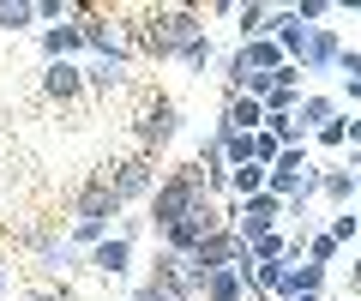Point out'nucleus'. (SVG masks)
<instances>
[{
    "mask_svg": "<svg viewBox=\"0 0 361 301\" xmlns=\"http://www.w3.org/2000/svg\"><path fill=\"white\" fill-rule=\"evenodd\" d=\"M211 61H217V49H211V37H199V42H193V49L180 54V66H187V73H205V66H211Z\"/></svg>",
    "mask_w": 361,
    "mask_h": 301,
    "instance_id": "24",
    "label": "nucleus"
},
{
    "mask_svg": "<svg viewBox=\"0 0 361 301\" xmlns=\"http://www.w3.org/2000/svg\"><path fill=\"white\" fill-rule=\"evenodd\" d=\"M199 301H247V283H241V271H211V277H199Z\"/></svg>",
    "mask_w": 361,
    "mask_h": 301,
    "instance_id": "15",
    "label": "nucleus"
},
{
    "mask_svg": "<svg viewBox=\"0 0 361 301\" xmlns=\"http://www.w3.org/2000/svg\"><path fill=\"white\" fill-rule=\"evenodd\" d=\"M337 73H343V85H361V49H343V61H337Z\"/></svg>",
    "mask_w": 361,
    "mask_h": 301,
    "instance_id": "26",
    "label": "nucleus"
},
{
    "mask_svg": "<svg viewBox=\"0 0 361 301\" xmlns=\"http://www.w3.org/2000/svg\"><path fill=\"white\" fill-rule=\"evenodd\" d=\"M127 265H133V241L121 235V229L103 241V247H90V271H97V277H121Z\"/></svg>",
    "mask_w": 361,
    "mask_h": 301,
    "instance_id": "11",
    "label": "nucleus"
},
{
    "mask_svg": "<svg viewBox=\"0 0 361 301\" xmlns=\"http://www.w3.org/2000/svg\"><path fill=\"white\" fill-rule=\"evenodd\" d=\"M0 301H6V265H0Z\"/></svg>",
    "mask_w": 361,
    "mask_h": 301,
    "instance_id": "32",
    "label": "nucleus"
},
{
    "mask_svg": "<svg viewBox=\"0 0 361 301\" xmlns=\"http://www.w3.org/2000/svg\"><path fill=\"white\" fill-rule=\"evenodd\" d=\"M121 25L133 37V54H145V61H180L199 37H211L205 6H169V0H157V6H121Z\"/></svg>",
    "mask_w": 361,
    "mask_h": 301,
    "instance_id": "1",
    "label": "nucleus"
},
{
    "mask_svg": "<svg viewBox=\"0 0 361 301\" xmlns=\"http://www.w3.org/2000/svg\"><path fill=\"white\" fill-rule=\"evenodd\" d=\"M325 265H313V259H295V295H325Z\"/></svg>",
    "mask_w": 361,
    "mask_h": 301,
    "instance_id": "18",
    "label": "nucleus"
},
{
    "mask_svg": "<svg viewBox=\"0 0 361 301\" xmlns=\"http://www.w3.org/2000/svg\"><path fill=\"white\" fill-rule=\"evenodd\" d=\"M127 301H163V295H157L151 283H133V295H127Z\"/></svg>",
    "mask_w": 361,
    "mask_h": 301,
    "instance_id": "30",
    "label": "nucleus"
},
{
    "mask_svg": "<svg viewBox=\"0 0 361 301\" xmlns=\"http://www.w3.org/2000/svg\"><path fill=\"white\" fill-rule=\"evenodd\" d=\"M193 301H199V295H193Z\"/></svg>",
    "mask_w": 361,
    "mask_h": 301,
    "instance_id": "35",
    "label": "nucleus"
},
{
    "mask_svg": "<svg viewBox=\"0 0 361 301\" xmlns=\"http://www.w3.org/2000/svg\"><path fill=\"white\" fill-rule=\"evenodd\" d=\"M343 295H361V247H355V259H349V271H343Z\"/></svg>",
    "mask_w": 361,
    "mask_h": 301,
    "instance_id": "27",
    "label": "nucleus"
},
{
    "mask_svg": "<svg viewBox=\"0 0 361 301\" xmlns=\"http://www.w3.org/2000/svg\"><path fill=\"white\" fill-rule=\"evenodd\" d=\"M337 115H343V103H337V97H325V91H307V97H301V109H295V121H301V133H307V139L325 127V121H337Z\"/></svg>",
    "mask_w": 361,
    "mask_h": 301,
    "instance_id": "13",
    "label": "nucleus"
},
{
    "mask_svg": "<svg viewBox=\"0 0 361 301\" xmlns=\"http://www.w3.org/2000/svg\"><path fill=\"white\" fill-rule=\"evenodd\" d=\"M145 229H151V223H145V217H121V235H127V241H139Z\"/></svg>",
    "mask_w": 361,
    "mask_h": 301,
    "instance_id": "29",
    "label": "nucleus"
},
{
    "mask_svg": "<svg viewBox=\"0 0 361 301\" xmlns=\"http://www.w3.org/2000/svg\"><path fill=\"white\" fill-rule=\"evenodd\" d=\"M235 13H241L235 0H211V6H205V18H235Z\"/></svg>",
    "mask_w": 361,
    "mask_h": 301,
    "instance_id": "28",
    "label": "nucleus"
},
{
    "mask_svg": "<svg viewBox=\"0 0 361 301\" xmlns=\"http://www.w3.org/2000/svg\"><path fill=\"white\" fill-rule=\"evenodd\" d=\"M199 205H211V181H205V163H175V169L163 175V187L151 193V205H145V223H151V235H163V229H175L180 217H193Z\"/></svg>",
    "mask_w": 361,
    "mask_h": 301,
    "instance_id": "2",
    "label": "nucleus"
},
{
    "mask_svg": "<svg viewBox=\"0 0 361 301\" xmlns=\"http://www.w3.org/2000/svg\"><path fill=\"white\" fill-rule=\"evenodd\" d=\"M355 193H361V175L343 169V163H331V169L319 175V199H325L331 211H349V205H355Z\"/></svg>",
    "mask_w": 361,
    "mask_h": 301,
    "instance_id": "10",
    "label": "nucleus"
},
{
    "mask_svg": "<svg viewBox=\"0 0 361 301\" xmlns=\"http://www.w3.org/2000/svg\"><path fill=\"white\" fill-rule=\"evenodd\" d=\"M121 211H127V205H121L115 181H109V163H97V169H90V181L73 193V223H115ZM115 229H121V223H115Z\"/></svg>",
    "mask_w": 361,
    "mask_h": 301,
    "instance_id": "5",
    "label": "nucleus"
},
{
    "mask_svg": "<svg viewBox=\"0 0 361 301\" xmlns=\"http://www.w3.org/2000/svg\"><path fill=\"white\" fill-rule=\"evenodd\" d=\"M295 301H319V295H295Z\"/></svg>",
    "mask_w": 361,
    "mask_h": 301,
    "instance_id": "33",
    "label": "nucleus"
},
{
    "mask_svg": "<svg viewBox=\"0 0 361 301\" xmlns=\"http://www.w3.org/2000/svg\"><path fill=\"white\" fill-rule=\"evenodd\" d=\"M85 97H90V85H85V66L78 61H49L42 66V103L73 109V103H85Z\"/></svg>",
    "mask_w": 361,
    "mask_h": 301,
    "instance_id": "6",
    "label": "nucleus"
},
{
    "mask_svg": "<svg viewBox=\"0 0 361 301\" xmlns=\"http://www.w3.org/2000/svg\"><path fill=\"white\" fill-rule=\"evenodd\" d=\"M180 133V103L169 91H139V109H133V151H151L163 157Z\"/></svg>",
    "mask_w": 361,
    "mask_h": 301,
    "instance_id": "3",
    "label": "nucleus"
},
{
    "mask_svg": "<svg viewBox=\"0 0 361 301\" xmlns=\"http://www.w3.org/2000/svg\"><path fill=\"white\" fill-rule=\"evenodd\" d=\"M163 175H169V169H157L151 151H127V157H109V181H115L121 205H133V199H145V205H151V193L163 187Z\"/></svg>",
    "mask_w": 361,
    "mask_h": 301,
    "instance_id": "4",
    "label": "nucleus"
},
{
    "mask_svg": "<svg viewBox=\"0 0 361 301\" xmlns=\"http://www.w3.org/2000/svg\"><path fill=\"white\" fill-rule=\"evenodd\" d=\"M355 217H361V211H355Z\"/></svg>",
    "mask_w": 361,
    "mask_h": 301,
    "instance_id": "34",
    "label": "nucleus"
},
{
    "mask_svg": "<svg viewBox=\"0 0 361 301\" xmlns=\"http://www.w3.org/2000/svg\"><path fill=\"white\" fill-rule=\"evenodd\" d=\"M355 199H361V193H355Z\"/></svg>",
    "mask_w": 361,
    "mask_h": 301,
    "instance_id": "36",
    "label": "nucleus"
},
{
    "mask_svg": "<svg viewBox=\"0 0 361 301\" xmlns=\"http://www.w3.org/2000/svg\"><path fill=\"white\" fill-rule=\"evenodd\" d=\"M271 25H277V6H265V0H241V13H235V30H241V42L271 37Z\"/></svg>",
    "mask_w": 361,
    "mask_h": 301,
    "instance_id": "14",
    "label": "nucleus"
},
{
    "mask_svg": "<svg viewBox=\"0 0 361 301\" xmlns=\"http://www.w3.org/2000/svg\"><path fill=\"white\" fill-rule=\"evenodd\" d=\"M37 42H42V61H78V54H85V30H78V18L49 25Z\"/></svg>",
    "mask_w": 361,
    "mask_h": 301,
    "instance_id": "9",
    "label": "nucleus"
},
{
    "mask_svg": "<svg viewBox=\"0 0 361 301\" xmlns=\"http://www.w3.org/2000/svg\"><path fill=\"white\" fill-rule=\"evenodd\" d=\"M85 85L97 97H109V91H127V66H109V61H85Z\"/></svg>",
    "mask_w": 361,
    "mask_h": 301,
    "instance_id": "16",
    "label": "nucleus"
},
{
    "mask_svg": "<svg viewBox=\"0 0 361 301\" xmlns=\"http://www.w3.org/2000/svg\"><path fill=\"white\" fill-rule=\"evenodd\" d=\"M349 145H361V109L349 115Z\"/></svg>",
    "mask_w": 361,
    "mask_h": 301,
    "instance_id": "31",
    "label": "nucleus"
},
{
    "mask_svg": "<svg viewBox=\"0 0 361 301\" xmlns=\"http://www.w3.org/2000/svg\"><path fill=\"white\" fill-rule=\"evenodd\" d=\"M271 37H277V49H283L295 66L307 61V49H313V25H301L295 6H277V25H271Z\"/></svg>",
    "mask_w": 361,
    "mask_h": 301,
    "instance_id": "8",
    "label": "nucleus"
},
{
    "mask_svg": "<svg viewBox=\"0 0 361 301\" xmlns=\"http://www.w3.org/2000/svg\"><path fill=\"white\" fill-rule=\"evenodd\" d=\"M145 283H151L163 301H193V277H187V259H180V253H169V247H157L151 277H145Z\"/></svg>",
    "mask_w": 361,
    "mask_h": 301,
    "instance_id": "7",
    "label": "nucleus"
},
{
    "mask_svg": "<svg viewBox=\"0 0 361 301\" xmlns=\"http://www.w3.org/2000/svg\"><path fill=\"white\" fill-rule=\"evenodd\" d=\"M247 253H253V259H289V235L283 229H265L259 241H247Z\"/></svg>",
    "mask_w": 361,
    "mask_h": 301,
    "instance_id": "19",
    "label": "nucleus"
},
{
    "mask_svg": "<svg viewBox=\"0 0 361 301\" xmlns=\"http://www.w3.org/2000/svg\"><path fill=\"white\" fill-rule=\"evenodd\" d=\"M337 253H343V247H337V235H331V229H313V241H307V259L331 271V259H337Z\"/></svg>",
    "mask_w": 361,
    "mask_h": 301,
    "instance_id": "23",
    "label": "nucleus"
},
{
    "mask_svg": "<svg viewBox=\"0 0 361 301\" xmlns=\"http://www.w3.org/2000/svg\"><path fill=\"white\" fill-rule=\"evenodd\" d=\"M325 229L337 235V247H361V217H355V211H337Z\"/></svg>",
    "mask_w": 361,
    "mask_h": 301,
    "instance_id": "22",
    "label": "nucleus"
},
{
    "mask_svg": "<svg viewBox=\"0 0 361 301\" xmlns=\"http://www.w3.org/2000/svg\"><path fill=\"white\" fill-rule=\"evenodd\" d=\"M313 145H325V151H349V109L337 121H325V127L313 133Z\"/></svg>",
    "mask_w": 361,
    "mask_h": 301,
    "instance_id": "20",
    "label": "nucleus"
},
{
    "mask_svg": "<svg viewBox=\"0 0 361 301\" xmlns=\"http://www.w3.org/2000/svg\"><path fill=\"white\" fill-rule=\"evenodd\" d=\"M337 61H343V37L337 30H313V49H307V61H301V73H337Z\"/></svg>",
    "mask_w": 361,
    "mask_h": 301,
    "instance_id": "12",
    "label": "nucleus"
},
{
    "mask_svg": "<svg viewBox=\"0 0 361 301\" xmlns=\"http://www.w3.org/2000/svg\"><path fill=\"white\" fill-rule=\"evenodd\" d=\"M325 13H331V0H301V6H295V18H301V25H313V30H319Z\"/></svg>",
    "mask_w": 361,
    "mask_h": 301,
    "instance_id": "25",
    "label": "nucleus"
},
{
    "mask_svg": "<svg viewBox=\"0 0 361 301\" xmlns=\"http://www.w3.org/2000/svg\"><path fill=\"white\" fill-rule=\"evenodd\" d=\"M30 25H37V0H0V37H18Z\"/></svg>",
    "mask_w": 361,
    "mask_h": 301,
    "instance_id": "17",
    "label": "nucleus"
},
{
    "mask_svg": "<svg viewBox=\"0 0 361 301\" xmlns=\"http://www.w3.org/2000/svg\"><path fill=\"white\" fill-rule=\"evenodd\" d=\"M217 139H223V157H229V169L253 163V133H217Z\"/></svg>",
    "mask_w": 361,
    "mask_h": 301,
    "instance_id": "21",
    "label": "nucleus"
}]
</instances>
